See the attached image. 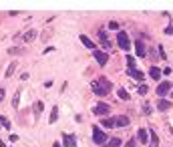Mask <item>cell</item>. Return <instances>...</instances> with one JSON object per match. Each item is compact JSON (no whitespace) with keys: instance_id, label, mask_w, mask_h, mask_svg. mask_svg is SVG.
I'll use <instances>...</instances> for the list:
<instances>
[{"instance_id":"25","label":"cell","mask_w":173,"mask_h":147,"mask_svg":"<svg viewBox=\"0 0 173 147\" xmlns=\"http://www.w3.org/2000/svg\"><path fill=\"white\" fill-rule=\"evenodd\" d=\"M34 113H36V115L42 113V101H36V109H34Z\"/></svg>"},{"instance_id":"15","label":"cell","mask_w":173,"mask_h":147,"mask_svg":"<svg viewBox=\"0 0 173 147\" xmlns=\"http://www.w3.org/2000/svg\"><path fill=\"white\" fill-rule=\"evenodd\" d=\"M149 75H151V79H155V81H159V79H161V71H159L157 67H151Z\"/></svg>"},{"instance_id":"1","label":"cell","mask_w":173,"mask_h":147,"mask_svg":"<svg viewBox=\"0 0 173 147\" xmlns=\"http://www.w3.org/2000/svg\"><path fill=\"white\" fill-rule=\"evenodd\" d=\"M117 44H119L123 50H129L131 49V40H129V36H127L125 30H119V35H117Z\"/></svg>"},{"instance_id":"18","label":"cell","mask_w":173,"mask_h":147,"mask_svg":"<svg viewBox=\"0 0 173 147\" xmlns=\"http://www.w3.org/2000/svg\"><path fill=\"white\" fill-rule=\"evenodd\" d=\"M169 107H171V103H169V101H163V99H161V101H159V105H157L159 111H167Z\"/></svg>"},{"instance_id":"14","label":"cell","mask_w":173,"mask_h":147,"mask_svg":"<svg viewBox=\"0 0 173 147\" xmlns=\"http://www.w3.org/2000/svg\"><path fill=\"white\" fill-rule=\"evenodd\" d=\"M64 147H77V141L72 135H64Z\"/></svg>"},{"instance_id":"34","label":"cell","mask_w":173,"mask_h":147,"mask_svg":"<svg viewBox=\"0 0 173 147\" xmlns=\"http://www.w3.org/2000/svg\"><path fill=\"white\" fill-rule=\"evenodd\" d=\"M0 121H2V117H0Z\"/></svg>"},{"instance_id":"26","label":"cell","mask_w":173,"mask_h":147,"mask_svg":"<svg viewBox=\"0 0 173 147\" xmlns=\"http://www.w3.org/2000/svg\"><path fill=\"white\" fill-rule=\"evenodd\" d=\"M139 93L141 95H147V93H149V89L145 87V85H141V87H139Z\"/></svg>"},{"instance_id":"23","label":"cell","mask_w":173,"mask_h":147,"mask_svg":"<svg viewBox=\"0 0 173 147\" xmlns=\"http://www.w3.org/2000/svg\"><path fill=\"white\" fill-rule=\"evenodd\" d=\"M103 125H105L107 129H111V127H115V119H103Z\"/></svg>"},{"instance_id":"3","label":"cell","mask_w":173,"mask_h":147,"mask_svg":"<svg viewBox=\"0 0 173 147\" xmlns=\"http://www.w3.org/2000/svg\"><path fill=\"white\" fill-rule=\"evenodd\" d=\"M93 57H95V61L101 64V67H105L107 61H109V54H107L105 50H93Z\"/></svg>"},{"instance_id":"30","label":"cell","mask_w":173,"mask_h":147,"mask_svg":"<svg viewBox=\"0 0 173 147\" xmlns=\"http://www.w3.org/2000/svg\"><path fill=\"white\" fill-rule=\"evenodd\" d=\"M4 97H6V91L4 89H0V101H4Z\"/></svg>"},{"instance_id":"6","label":"cell","mask_w":173,"mask_h":147,"mask_svg":"<svg viewBox=\"0 0 173 147\" xmlns=\"http://www.w3.org/2000/svg\"><path fill=\"white\" fill-rule=\"evenodd\" d=\"M97 32H99V39H101V42H103V49H105V50H109V49H111V40L107 39V32H105V28H99Z\"/></svg>"},{"instance_id":"11","label":"cell","mask_w":173,"mask_h":147,"mask_svg":"<svg viewBox=\"0 0 173 147\" xmlns=\"http://www.w3.org/2000/svg\"><path fill=\"white\" fill-rule=\"evenodd\" d=\"M81 42L85 44L86 49H91V50H97V49H95V44H93V40L89 39V36H86V35H81Z\"/></svg>"},{"instance_id":"21","label":"cell","mask_w":173,"mask_h":147,"mask_svg":"<svg viewBox=\"0 0 173 147\" xmlns=\"http://www.w3.org/2000/svg\"><path fill=\"white\" fill-rule=\"evenodd\" d=\"M117 95H119V99H123V101H129V93H127L125 89H119V91H117Z\"/></svg>"},{"instance_id":"31","label":"cell","mask_w":173,"mask_h":147,"mask_svg":"<svg viewBox=\"0 0 173 147\" xmlns=\"http://www.w3.org/2000/svg\"><path fill=\"white\" fill-rule=\"evenodd\" d=\"M165 32H167V35H173V26H167V28H165Z\"/></svg>"},{"instance_id":"4","label":"cell","mask_w":173,"mask_h":147,"mask_svg":"<svg viewBox=\"0 0 173 147\" xmlns=\"http://www.w3.org/2000/svg\"><path fill=\"white\" fill-rule=\"evenodd\" d=\"M109 111H111V107L107 103H97V107H95V115H101V117H107Z\"/></svg>"},{"instance_id":"5","label":"cell","mask_w":173,"mask_h":147,"mask_svg":"<svg viewBox=\"0 0 173 147\" xmlns=\"http://www.w3.org/2000/svg\"><path fill=\"white\" fill-rule=\"evenodd\" d=\"M169 91H171V83H167V81L159 83V87H157V95H159V97H165V95H169Z\"/></svg>"},{"instance_id":"7","label":"cell","mask_w":173,"mask_h":147,"mask_svg":"<svg viewBox=\"0 0 173 147\" xmlns=\"http://www.w3.org/2000/svg\"><path fill=\"white\" fill-rule=\"evenodd\" d=\"M93 93H95L97 97H107V95H109V91H107V89H103L101 85L95 81V83H93Z\"/></svg>"},{"instance_id":"22","label":"cell","mask_w":173,"mask_h":147,"mask_svg":"<svg viewBox=\"0 0 173 147\" xmlns=\"http://www.w3.org/2000/svg\"><path fill=\"white\" fill-rule=\"evenodd\" d=\"M58 119V107H53V111H50V123H54Z\"/></svg>"},{"instance_id":"8","label":"cell","mask_w":173,"mask_h":147,"mask_svg":"<svg viewBox=\"0 0 173 147\" xmlns=\"http://www.w3.org/2000/svg\"><path fill=\"white\" fill-rule=\"evenodd\" d=\"M127 125H129V117H125V115L115 117V127H127Z\"/></svg>"},{"instance_id":"10","label":"cell","mask_w":173,"mask_h":147,"mask_svg":"<svg viewBox=\"0 0 173 147\" xmlns=\"http://www.w3.org/2000/svg\"><path fill=\"white\" fill-rule=\"evenodd\" d=\"M137 139H139L141 143H147V139H149V131H147V129H139V131H137Z\"/></svg>"},{"instance_id":"33","label":"cell","mask_w":173,"mask_h":147,"mask_svg":"<svg viewBox=\"0 0 173 147\" xmlns=\"http://www.w3.org/2000/svg\"><path fill=\"white\" fill-rule=\"evenodd\" d=\"M54 147H61V145H58V143H54Z\"/></svg>"},{"instance_id":"20","label":"cell","mask_w":173,"mask_h":147,"mask_svg":"<svg viewBox=\"0 0 173 147\" xmlns=\"http://www.w3.org/2000/svg\"><path fill=\"white\" fill-rule=\"evenodd\" d=\"M135 64H137V59L131 57V54H127V67H129V69H135Z\"/></svg>"},{"instance_id":"16","label":"cell","mask_w":173,"mask_h":147,"mask_svg":"<svg viewBox=\"0 0 173 147\" xmlns=\"http://www.w3.org/2000/svg\"><path fill=\"white\" fill-rule=\"evenodd\" d=\"M16 61H12V63L8 64V69H6V77H12V75H14V71H16Z\"/></svg>"},{"instance_id":"9","label":"cell","mask_w":173,"mask_h":147,"mask_svg":"<svg viewBox=\"0 0 173 147\" xmlns=\"http://www.w3.org/2000/svg\"><path fill=\"white\" fill-rule=\"evenodd\" d=\"M129 77H133L135 81H139V83H141V81H143V79H145V75L141 73L139 69H129Z\"/></svg>"},{"instance_id":"13","label":"cell","mask_w":173,"mask_h":147,"mask_svg":"<svg viewBox=\"0 0 173 147\" xmlns=\"http://www.w3.org/2000/svg\"><path fill=\"white\" fill-rule=\"evenodd\" d=\"M97 83H99V85H101L103 89H107V91H109V93H111V89H113V85H111V83H109V81H107L105 77H99V81H97Z\"/></svg>"},{"instance_id":"27","label":"cell","mask_w":173,"mask_h":147,"mask_svg":"<svg viewBox=\"0 0 173 147\" xmlns=\"http://www.w3.org/2000/svg\"><path fill=\"white\" fill-rule=\"evenodd\" d=\"M2 127H4V129H10V123H8V119H4V117H2Z\"/></svg>"},{"instance_id":"2","label":"cell","mask_w":173,"mask_h":147,"mask_svg":"<svg viewBox=\"0 0 173 147\" xmlns=\"http://www.w3.org/2000/svg\"><path fill=\"white\" fill-rule=\"evenodd\" d=\"M93 141H95L97 145H107V135L97 127V125L93 127Z\"/></svg>"},{"instance_id":"24","label":"cell","mask_w":173,"mask_h":147,"mask_svg":"<svg viewBox=\"0 0 173 147\" xmlns=\"http://www.w3.org/2000/svg\"><path fill=\"white\" fill-rule=\"evenodd\" d=\"M34 36H36V32H34V30H28V32L24 35V40H26V42H30V40H32Z\"/></svg>"},{"instance_id":"17","label":"cell","mask_w":173,"mask_h":147,"mask_svg":"<svg viewBox=\"0 0 173 147\" xmlns=\"http://www.w3.org/2000/svg\"><path fill=\"white\" fill-rule=\"evenodd\" d=\"M105 147H121V139H119V137H113V139H109Z\"/></svg>"},{"instance_id":"32","label":"cell","mask_w":173,"mask_h":147,"mask_svg":"<svg viewBox=\"0 0 173 147\" xmlns=\"http://www.w3.org/2000/svg\"><path fill=\"white\" fill-rule=\"evenodd\" d=\"M127 147H135V139H131V141H127Z\"/></svg>"},{"instance_id":"12","label":"cell","mask_w":173,"mask_h":147,"mask_svg":"<svg viewBox=\"0 0 173 147\" xmlns=\"http://www.w3.org/2000/svg\"><path fill=\"white\" fill-rule=\"evenodd\" d=\"M135 50H137V54H139V57H145V54H147V49H145V44L141 42H135Z\"/></svg>"},{"instance_id":"19","label":"cell","mask_w":173,"mask_h":147,"mask_svg":"<svg viewBox=\"0 0 173 147\" xmlns=\"http://www.w3.org/2000/svg\"><path fill=\"white\" fill-rule=\"evenodd\" d=\"M149 139H151V145H153V147L159 145V137L155 135V131H149Z\"/></svg>"},{"instance_id":"28","label":"cell","mask_w":173,"mask_h":147,"mask_svg":"<svg viewBox=\"0 0 173 147\" xmlns=\"http://www.w3.org/2000/svg\"><path fill=\"white\" fill-rule=\"evenodd\" d=\"M12 103H14V107H18V103H20V95L18 93L14 95V101H12Z\"/></svg>"},{"instance_id":"35","label":"cell","mask_w":173,"mask_h":147,"mask_svg":"<svg viewBox=\"0 0 173 147\" xmlns=\"http://www.w3.org/2000/svg\"><path fill=\"white\" fill-rule=\"evenodd\" d=\"M171 97H173V93H171Z\"/></svg>"},{"instance_id":"29","label":"cell","mask_w":173,"mask_h":147,"mask_svg":"<svg viewBox=\"0 0 173 147\" xmlns=\"http://www.w3.org/2000/svg\"><path fill=\"white\" fill-rule=\"evenodd\" d=\"M109 28H113V30H115V28H119V24H117L115 20H111V22H109Z\"/></svg>"}]
</instances>
